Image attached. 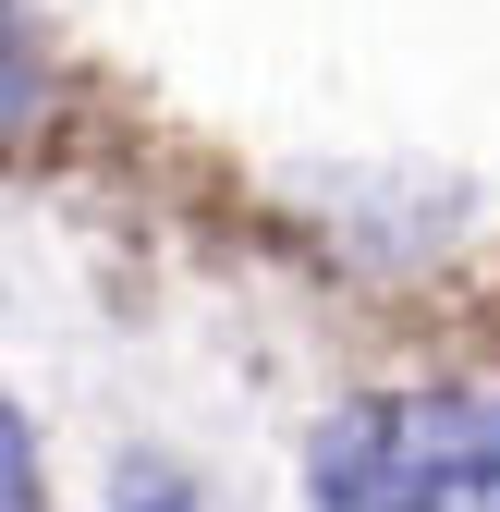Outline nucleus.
Listing matches in <instances>:
<instances>
[{"label": "nucleus", "instance_id": "obj_3", "mask_svg": "<svg viewBox=\"0 0 500 512\" xmlns=\"http://www.w3.org/2000/svg\"><path fill=\"white\" fill-rule=\"evenodd\" d=\"M37 110V61H25V37H13V13H0V135Z\"/></svg>", "mask_w": 500, "mask_h": 512}, {"label": "nucleus", "instance_id": "obj_1", "mask_svg": "<svg viewBox=\"0 0 500 512\" xmlns=\"http://www.w3.org/2000/svg\"><path fill=\"white\" fill-rule=\"evenodd\" d=\"M305 512H500V391H379L305 439Z\"/></svg>", "mask_w": 500, "mask_h": 512}, {"label": "nucleus", "instance_id": "obj_2", "mask_svg": "<svg viewBox=\"0 0 500 512\" xmlns=\"http://www.w3.org/2000/svg\"><path fill=\"white\" fill-rule=\"evenodd\" d=\"M0 512H49V476H37V439H25V415L0 403Z\"/></svg>", "mask_w": 500, "mask_h": 512}, {"label": "nucleus", "instance_id": "obj_4", "mask_svg": "<svg viewBox=\"0 0 500 512\" xmlns=\"http://www.w3.org/2000/svg\"><path fill=\"white\" fill-rule=\"evenodd\" d=\"M110 512H196V488H183V476H159V464H135V476L110 488Z\"/></svg>", "mask_w": 500, "mask_h": 512}]
</instances>
